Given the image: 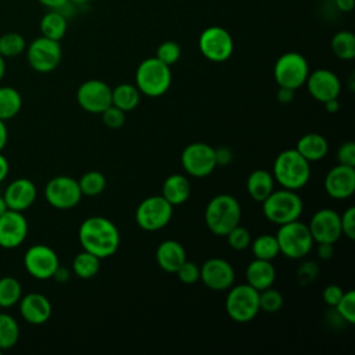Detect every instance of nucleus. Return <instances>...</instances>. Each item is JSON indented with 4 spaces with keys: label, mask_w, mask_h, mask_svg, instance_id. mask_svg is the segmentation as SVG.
Returning <instances> with one entry per match:
<instances>
[{
    "label": "nucleus",
    "mask_w": 355,
    "mask_h": 355,
    "mask_svg": "<svg viewBox=\"0 0 355 355\" xmlns=\"http://www.w3.org/2000/svg\"><path fill=\"white\" fill-rule=\"evenodd\" d=\"M343 294H344V290L340 286L329 284V286L324 287V290L322 293V298H323L326 305L334 308L338 304V301L341 300Z\"/></svg>",
    "instance_id": "obj_47"
},
{
    "label": "nucleus",
    "mask_w": 355,
    "mask_h": 355,
    "mask_svg": "<svg viewBox=\"0 0 355 355\" xmlns=\"http://www.w3.org/2000/svg\"><path fill=\"white\" fill-rule=\"evenodd\" d=\"M275 236L280 254L288 259L304 258L311 252L313 245V239L308 225L300 222V219L280 225Z\"/></svg>",
    "instance_id": "obj_6"
},
{
    "label": "nucleus",
    "mask_w": 355,
    "mask_h": 355,
    "mask_svg": "<svg viewBox=\"0 0 355 355\" xmlns=\"http://www.w3.org/2000/svg\"><path fill=\"white\" fill-rule=\"evenodd\" d=\"M22 108V96L12 86H0V119L8 121Z\"/></svg>",
    "instance_id": "obj_30"
},
{
    "label": "nucleus",
    "mask_w": 355,
    "mask_h": 355,
    "mask_svg": "<svg viewBox=\"0 0 355 355\" xmlns=\"http://www.w3.org/2000/svg\"><path fill=\"white\" fill-rule=\"evenodd\" d=\"M215 159H216V165L227 166L233 161V151L229 147L215 148Z\"/></svg>",
    "instance_id": "obj_48"
},
{
    "label": "nucleus",
    "mask_w": 355,
    "mask_h": 355,
    "mask_svg": "<svg viewBox=\"0 0 355 355\" xmlns=\"http://www.w3.org/2000/svg\"><path fill=\"white\" fill-rule=\"evenodd\" d=\"M19 340V324L10 313L0 312V349L7 351Z\"/></svg>",
    "instance_id": "obj_32"
},
{
    "label": "nucleus",
    "mask_w": 355,
    "mask_h": 355,
    "mask_svg": "<svg viewBox=\"0 0 355 355\" xmlns=\"http://www.w3.org/2000/svg\"><path fill=\"white\" fill-rule=\"evenodd\" d=\"M294 93H295V90H293V89L279 86V90H277V93H276V97H277V100H279L282 104H288V103H291V101L294 100Z\"/></svg>",
    "instance_id": "obj_49"
},
{
    "label": "nucleus",
    "mask_w": 355,
    "mask_h": 355,
    "mask_svg": "<svg viewBox=\"0 0 355 355\" xmlns=\"http://www.w3.org/2000/svg\"><path fill=\"white\" fill-rule=\"evenodd\" d=\"M186 259V251L176 240H164L155 250V261L158 266L168 273H176Z\"/></svg>",
    "instance_id": "obj_23"
},
{
    "label": "nucleus",
    "mask_w": 355,
    "mask_h": 355,
    "mask_svg": "<svg viewBox=\"0 0 355 355\" xmlns=\"http://www.w3.org/2000/svg\"><path fill=\"white\" fill-rule=\"evenodd\" d=\"M39 28H40L42 36L60 42L67 32L68 22L62 12H60L58 10H50L42 17L39 22Z\"/></svg>",
    "instance_id": "obj_28"
},
{
    "label": "nucleus",
    "mask_w": 355,
    "mask_h": 355,
    "mask_svg": "<svg viewBox=\"0 0 355 355\" xmlns=\"http://www.w3.org/2000/svg\"><path fill=\"white\" fill-rule=\"evenodd\" d=\"M100 261H101L100 258L83 250L73 258L72 272L79 279H83V280L93 279L100 272Z\"/></svg>",
    "instance_id": "obj_31"
},
{
    "label": "nucleus",
    "mask_w": 355,
    "mask_h": 355,
    "mask_svg": "<svg viewBox=\"0 0 355 355\" xmlns=\"http://www.w3.org/2000/svg\"><path fill=\"white\" fill-rule=\"evenodd\" d=\"M26 61L29 67L40 73H47L54 71L62 57L61 44L58 40H53L44 36L33 39L25 49Z\"/></svg>",
    "instance_id": "obj_10"
},
{
    "label": "nucleus",
    "mask_w": 355,
    "mask_h": 355,
    "mask_svg": "<svg viewBox=\"0 0 355 355\" xmlns=\"http://www.w3.org/2000/svg\"><path fill=\"white\" fill-rule=\"evenodd\" d=\"M78 183H79L82 196H87V197H96L101 194L107 186L105 176L98 171H89L83 173L79 178Z\"/></svg>",
    "instance_id": "obj_36"
},
{
    "label": "nucleus",
    "mask_w": 355,
    "mask_h": 355,
    "mask_svg": "<svg viewBox=\"0 0 355 355\" xmlns=\"http://www.w3.org/2000/svg\"><path fill=\"white\" fill-rule=\"evenodd\" d=\"M201 54L212 62H223L230 58L234 50L232 35L222 26H208L198 37Z\"/></svg>",
    "instance_id": "obj_11"
},
{
    "label": "nucleus",
    "mask_w": 355,
    "mask_h": 355,
    "mask_svg": "<svg viewBox=\"0 0 355 355\" xmlns=\"http://www.w3.org/2000/svg\"><path fill=\"white\" fill-rule=\"evenodd\" d=\"M26 49L25 37L18 32H7L0 36V54L4 58H12L22 54Z\"/></svg>",
    "instance_id": "obj_37"
},
{
    "label": "nucleus",
    "mask_w": 355,
    "mask_h": 355,
    "mask_svg": "<svg viewBox=\"0 0 355 355\" xmlns=\"http://www.w3.org/2000/svg\"><path fill=\"white\" fill-rule=\"evenodd\" d=\"M7 209H8V207H7V204H6V200H4L3 196H0V215L4 214Z\"/></svg>",
    "instance_id": "obj_58"
},
{
    "label": "nucleus",
    "mask_w": 355,
    "mask_h": 355,
    "mask_svg": "<svg viewBox=\"0 0 355 355\" xmlns=\"http://www.w3.org/2000/svg\"><path fill=\"white\" fill-rule=\"evenodd\" d=\"M42 6H44L49 10H61L64 8L69 0H37Z\"/></svg>",
    "instance_id": "obj_52"
},
{
    "label": "nucleus",
    "mask_w": 355,
    "mask_h": 355,
    "mask_svg": "<svg viewBox=\"0 0 355 355\" xmlns=\"http://www.w3.org/2000/svg\"><path fill=\"white\" fill-rule=\"evenodd\" d=\"M341 232L349 240L355 239V207H348L344 214L340 215Z\"/></svg>",
    "instance_id": "obj_45"
},
{
    "label": "nucleus",
    "mask_w": 355,
    "mask_h": 355,
    "mask_svg": "<svg viewBox=\"0 0 355 355\" xmlns=\"http://www.w3.org/2000/svg\"><path fill=\"white\" fill-rule=\"evenodd\" d=\"M82 248L100 259L112 257L121 243L118 227L104 216H90L85 219L78 230Z\"/></svg>",
    "instance_id": "obj_1"
},
{
    "label": "nucleus",
    "mask_w": 355,
    "mask_h": 355,
    "mask_svg": "<svg viewBox=\"0 0 355 355\" xmlns=\"http://www.w3.org/2000/svg\"><path fill=\"white\" fill-rule=\"evenodd\" d=\"M111 87L100 79L85 80L76 90V101L90 114H101L111 105Z\"/></svg>",
    "instance_id": "obj_15"
},
{
    "label": "nucleus",
    "mask_w": 355,
    "mask_h": 355,
    "mask_svg": "<svg viewBox=\"0 0 355 355\" xmlns=\"http://www.w3.org/2000/svg\"><path fill=\"white\" fill-rule=\"evenodd\" d=\"M319 275V266L313 261H306L297 269V280L301 286H308L316 280Z\"/></svg>",
    "instance_id": "obj_43"
},
{
    "label": "nucleus",
    "mask_w": 355,
    "mask_h": 355,
    "mask_svg": "<svg viewBox=\"0 0 355 355\" xmlns=\"http://www.w3.org/2000/svg\"><path fill=\"white\" fill-rule=\"evenodd\" d=\"M305 85L309 94L319 103L338 98L341 92V82L338 76L333 71L324 68L309 72Z\"/></svg>",
    "instance_id": "obj_19"
},
{
    "label": "nucleus",
    "mask_w": 355,
    "mask_h": 355,
    "mask_svg": "<svg viewBox=\"0 0 355 355\" xmlns=\"http://www.w3.org/2000/svg\"><path fill=\"white\" fill-rule=\"evenodd\" d=\"M309 73V65L305 57L297 51H288L282 54L273 67V78L282 87L297 90L302 85Z\"/></svg>",
    "instance_id": "obj_8"
},
{
    "label": "nucleus",
    "mask_w": 355,
    "mask_h": 355,
    "mask_svg": "<svg viewBox=\"0 0 355 355\" xmlns=\"http://www.w3.org/2000/svg\"><path fill=\"white\" fill-rule=\"evenodd\" d=\"M22 297V286L14 276L0 277V308H11Z\"/></svg>",
    "instance_id": "obj_35"
},
{
    "label": "nucleus",
    "mask_w": 355,
    "mask_h": 355,
    "mask_svg": "<svg viewBox=\"0 0 355 355\" xmlns=\"http://www.w3.org/2000/svg\"><path fill=\"white\" fill-rule=\"evenodd\" d=\"M225 309L233 322H251L259 312V291L247 283L232 286L227 290Z\"/></svg>",
    "instance_id": "obj_7"
},
{
    "label": "nucleus",
    "mask_w": 355,
    "mask_h": 355,
    "mask_svg": "<svg viewBox=\"0 0 355 355\" xmlns=\"http://www.w3.org/2000/svg\"><path fill=\"white\" fill-rule=\"evenodd\" d=\"M3 197L8 209L24 212L35 202L37 197V189L31 179L18 178L7 184Z\"/></svg>",
    "instance_id": "obj_21"
},
{
    "label": "nucleus",
    "mask_w": 355,
    "mask_h": 355,
    "mask_svg": "<svg viewBox=\"0 0 355 355\" xmlns=\"http://www.w3.org/2000/svg\"><path fill=\"white\" fill-rule=\"evenodd\" d=\"M58 265L60 259L57 252L46 244H33L25 251V270L37 280L51 279Z\"/></svg>",
    "instance_id": "obj_14"
},
{
    "label": "nucleus",
    "mask_w": 355,
    "mask_h": 355,
    "mask_svg": "<svg viewBox=\"0 0 355 355\" xmlns=\"http://www.w3.org/2000/svg\"><path fill=\"white\" fill-rule=\"evenodd\" d=\"M44 198L57 209H71L80 202L82 191L76 179L60 175L47 182L44 187Z\"/></svg>",
    "instance_id": "obj_13"
},
{
    "label": "nucleus",
    "mask_w": 355,
    "mask_h": 355,
    "mask_svg": "<svg viewBox=\"0 0 355 355\" xmlns=\"http://www.w3.org/2000/svg\"><path fill=\"white\" fill-rule=\"evenodd\" d=\"M311 236L313 243H330L334 244L341 236V223H340V214L330 208H322L316 211L311 222L308 223Z\"/></svg>",
    "instance_id": "obj_17"
},
{
    "label": "nucleus",
    "mask_w": 355,
    "mask_h": 355,
    "mask_svg": "<svg viewBox=\"0 0 355 355\" xmlns=\"http://www.w3.org/2000/svg\"><path fill=\"white\" fill-rule=\"evenodd\" d=\"M283 306V295L276 288L268 287L259 291V311L266 313H276Z\"/></svg>",
    "instance_id": "obj_38"
},
{
    "label": "nucleus",
    "mask_w": 355,
    "mask_h": 355,
    "mask_svg": "<svg viewBox=\"0 0 355 355\" xmlns=\"http://www.w3.org/2000/svg\"><path fill=\"white\" fill-rule=\"evenodd\" d=\"M178 279L184 284H193L200 280V266L196 262L184 261L176 270Z\"/></svg>",
    "instance_id": "obj_42"
},
{
    "label": "nucleus",
    "mask_w": 355,
    "mask_h": 355,
    "mask_svg": "<svg viewBox=\"0 0 355 355\" xmlns=\"http://www.w3.org/2000/svg\"><path fill=\"white\" fill-rule=\"evenodd\" d=\"M1 352H3V351H1V349H0V354H1Z\"/></svg>",
    "instance_id": "obj_60"
},
{
    "label": "nucleus",
    "mask_w": 355,
    "mask_h": 355,
    "mask_svg": "<svg viewBox=\"0 0 355 355\" xmlns=\"http://www.w3.org/2000/svg\"><path fill=\"white\" fill-rule=\"evenodd\" d=\"M250 248L254 254V258L265 261H273L280 254L276 236L273 234H261L255 237L251 240Z\"/></svg>",
    "instance_id": "obj_34"
},
{
    "label": "nucleus",
    "mask_w": 355,
    "mask_h": 355,
    "mask_svg": "<svg viewBox=\"0 0 355 355\" xmlns=\"http://www.w3.org/2000/svg\"><path fill=\"white\" fill-rule=\"evenodd\" d=\"M172 83L171 67L161 62L157 57L143 60L135 75V85L147 97H159L168 92Z\"/></svg>",
    "instance_id": "obj_5"
},
{
    "label": "nucleus",
    "mask_w": 355,
    "mask_h": 355,
    "mask_svg": "<svg viewBox=\"0 0 355 355\" xmlns=\"http://www.w3.org/2000/svg\"><path fill=\"white\" fill-rule=\"evenodd\" d=\"M337 161L338 164L354 166L355 168V143L344 141L337 150Z\"/></svg>",
    "instance_id": "obj_46"
},
{
    "label": "nucleus",
    "mask_w": 355,
    "mask_h": 355,
    "mask_svg": "<svg viewBox=\"0 0 355 355\" xmlns=\"http://www.w3.org/2000/svg\"><path fill=\"white\" fill-rule=\"evenodd\" d=\"M227 239V244L230 248L236 250V251H243L250 248L251 244V233L247 227H243L240 225H237L236 227H233L226 236Z\"/></svg>",
    "instance_id": "obj_40"
},
{
    "label": "nucleus",
    "mask_w": 355,
    "mask_h": 355,
    "mask_svg": "<svg viewBox=\"0 0 355 355\" xmlns=\"http://www.w3.org/2000/svg\"><path fill=\"white\" fill-rule=\"evenodd\" d=\"M324 190L334 200H347L355 193V168L338 164L324 178Z\"/></svg>",
    "instance_id": "obj_20"
},
{
    "label": "nucleus",
    "mask_w": 355,
    "mask_h": 355,
    "mask_svg": "<svg viewBox=\"0 0 355 355\" xmlns=\"http://www.w3.org/2000/svg\"><path fill=\"white\" fill-rule=\"evenodd\" d=\"M295 150L309 162L320 161L329 151L327 140L319 133H305L295 144Z\"/></svg>",
    "instance_id": "obj_26"
},
{
    "label": "nucleus",
    "mask_w": 355,
    "mask_h": 355,
    "mask_svg": "<svg viewBox=\"0 0 355 355\" xmlns=\"http://www.w3.org/2000/svg\"><path fill=\"white\" fill-rule=\"evenodd\" d=\"M69 276H71L69 270H68L65 266L58 265V266H57V269L54 270V273H53V277H51V279H54V280H55V282H58V283H65V282H68V280H69Z\"/></svg>",
    "instance_id": "obj_51"
},
{
    "label": "nucleus",
    "mask_w": 355,
    "mask_h": 355,
    "mask_svg": "<svg viewBox=\"0 0 355 355\" xmlns=\"http://www.w3.org/2000/svg\"><path fill=\"white\" fill-rule=\"evenodd\" d=\"M245 184L248 196L257 202H262L275 190L273 175L265 169L252 171L248 175Z\"/></svg>",
    "instance_id": "obj_27"
},
{
    "label": "nucleus",
    "mask_w": 355,
    "mask_h": 355,
    "mask_svg": "<svg viewBox=\"0 0 355 355\" xmlns=\"http://www.w3.org/2000/svg\"><path fill=\"white\" fill-rule=\"evenodd\" d=\"M330 47L333 54L344 61H349L355 58V35L349 31L337 32L331 42Z\"/></svg>",
    "instance_id": "obj_33"
},
{
    "label": "nucleus",
    "mask_w": 355,
    "mask_h": 355,
    "mask_svg": "<svg viewBox=\"0 0 355 355\" xmlns=\"http://www.w3.org/2000/svg\"><path fill=\"white\" fill-rule=\"evenodd\" d=\"M8 141V129L6 125V121L0 119V151H3V148L7 146Z\"/></svg>",
    "instance_id": "obj_54"
},
{
    "label": "nucleus",
    "mask_w": 355,
    "mask_h": 355,
    "mask_svg": "<svg viewBox=\"0 0 355 355\" xmlns=\"http://www.w3.org/2000/svg\"><path fill=\"white\" fill-rule=\"evenodd\" d=\"M318 257L320 259H330L334 254V247L330 243H318Z\"/></svg>",
    "instance_id": "obj_50"
},
{
    "label": "nucleus",
    "mask_w": 355,
    "mask_h": 355,
    "mask_svg": "<svg viewBox=\"0 0 355 355\" xmlns=\"http://www.w3.org/2000/svg\"><path fill=\"white\" fill-rule=\"evenodd\" d=\"M324 104V108L329 114H336L338 110H340V101L338 98H331V100H327Z\"/></svg>",
    "instance_id": "obj_56"
},
{
    "label": "nucleus",
    "mask_w": 355,
    "mask_h": 355,
    "mask_svg": "<svg viewBox=\"0 0 355 355\" xmlns=\"http://www.w3.org/2000/svg\"><path fill=\"white\" fill-rule=\"evenodd\" d=\"M240 202L230 194H218L205 207L204 220L208 230L215 236H226L233 227L240 225Z\"/></svg>",
    "instance_id": "obj_3"
},
{
    "label": "nucleus",
    "mask_w": 355,
    "mask_h": 355,
    "mask_svg": "<svg viewBox=\"0 0 355 355\" xmlns=\"http://www.w3.org/2000/svg\"><path fill=\"white\" fill-rule=\"evenodd\" d=\"M191 193V184L184 175L173 173L169 175L164 183L161 196L171 204V205H182L184 204Z\"/></svg>",
    "instance_id": "obj_25"
},
{
    "label": "nucleus",
    "mask_w": 355,
    "mask_h": 355,
    "mask_svg": "<svg viewBox=\"0 0 355 355\" xmlns=\"http://www.w3.org/2000/svg\"><path fill=\"white\" fill-rule=\"evenodd\" d=\"M173 205L162 196H151L144 198L136 208V223L146 232L164 229L172 219Z\"/></svg>",
    "instance_id": "obj_9"
},
{
    "label": "nucleus",
    "mask_w": 355,
    "mask_h": 355,
    "mask_svg": "<svg viewBox=\"0 0 355 355\" xmlns=\"http://www.w3.org/2000/svg\"><path fill=\"white\" fill-rule=\"evenodd\" d=\"M261 204L265 218L277 226L300 219L304 211L302 200L297 191L283 187L273 190Z\"/></svg>",
    "instance_id": "obj_4"
},
{
    "label": "nucleus",
    "mask_w": 355,
    "mask_h": 355,
    "mask_svg": "<svg viewBox=\"0 0 355 355\" xmlns=\"http://www.w3.org/2000/svg\"><path fill=\"white\" fill-rule=\"evenodd\" d=\"M18 306L22 319L35 326L46 323L53 312L50 300L40 293H29L22 295L18 301Z\"/></svg>",
    "instance_id": "obj_22"
},
{
    "label": "nucleus",
    "mask_w": 355,
    "mask_h": 355,
    "mask_svg": "<svg viewBox=\"0 0 355 355\" xmlns=\"http://www.w3.org/2000/svg\"><path fill=\"white\" fill-rule=\"evenodd\" d=\"M311 162L306 161L295 148H288L277 154L273 162V179L283 189L300 190L311 178Z\"/></svg>",
    "instance_id": "obj_2"
},
{
    "label": "nucleus",
    "mask_w": 355,
    "mask_h": 355,
    "mask_svg": "<svg viewBox=\"0 0 355 355\" xmlns=\"http://www.w3.org/2000/svg\"><path fill=\"white\" fill-rule=\"evenodd\" d=\"M69 1H73V3H78V4H82V3H87L90 0H69Z\"/></svg>",
    "instance_id": "obj_59"
},
{
    "label": "nucleus",
    "mask_w": 355,
    "mask_h": 355,
    "mask_svg": "<svg viewBox=\"0 0 355 355\" xmlns=\"http://www.w3.org/2000/svg\"><path fill=\"white\" fill-rule=\"evenodd\" d=\"M334 311L338 313V316L347 322L348 324L355 323V291L348 290L344 291L341 300L334 306Z\"/></svg>",
    "instance_id": "obj_39"
},
{
    "label": "nucleus",
    "mask_w": 355,
    "mask_h": 355,
    "mask_svg": "<svg viewBox=\"0 0 355 355\" xmlns=\"http://www.w3.org/2000/svg\"><path fill=\"white\" fill-rule=\"evenodd\" d=\"M236 279L230 262L223 258H209L200 266V280L214 291L229 290Z\"/></svg>",
    "instance_id": "obj_16"
},
{
    "label": "nucleus",
    "mask_w": 355,
    "mask_h": 355,
    "mask_svg": "<svg viewBox=\"0 0 355 355\" xmlns=\"http://www.w3.org/2000/svg\"><path fill=\"white\" fill-rule=\"evenodd\" d=\"M6 75V58L0 54V82Z\"/></svg>",
    "instance_id": "obj_57"
},
{
    "label": "nucleus",
    "mask_w": 355,
    "mask_h": 355,
    "mask_svg": "<svg viewBox=\"0 0 355 355\" xmlns=\"http://www.w3.org/2000/svg\"><path fill=\"white\" fill-rule=\"evenodd\" d=\"M125 114L122 110H119L115 105H108L100 115L103 118V122L107 128L111 129H118L125 123Z\"/></svg>",
    "instance_id": "obj_44"
},
{
    "label": "nucleus",
    "mask_w": 355,
    "mask_h": 355,
    "mask_svg": "<svg viewBox=\"0 0 355 355\" xmlns=\"http://www.w3.org/2000/svg\"><path fill=\"white\" fill-rule=\"evenodd\" d=\"M28 220L19 211L7 209L0 215V247L12 250L19 247L28 236Z\"/></svg>",
    "instance_id": "obj_18"
},
{
    "label": "nucleus",
    "mask_w": 355,
    "mask_h": 355,
    "mask_svg": "<svg viewBox=\"0 0 355 355\" xmlns=\"http://www.w3.org/2000/svg\"><path fill=\"white\" fill-rule=\"evenodd\" d=\"M180 162L184 172L193 178H205L218 166L215 159V148L201 141L186 146L182 151Z\"/></svg>",
    "instance_id": "obj_12"
},
{
    "label": "nucleus",
    "mask_w": 355,
    "mask_h": 355,
    "mask_svg": "<svg viewBox=\"0 0 355 355\" xmlns=\"http://www.w3.org/2000/svg\"><path fill=\"white\" fill-rule=\"evenodd\" d=\"M8 172H10V162L6 158V155H3L0 151V183L6 180V178L8 176Z\"/></svg>",
    "instance_id": "obj_53"
},
{
    "label": "nucleus",
    "mask_w": 355,
    "mask_h": 355,
    "mask_svg": "<svg viewBox=\"0 0 355 355\" xmlns=\"http://www.w3.org/2000/svg\"><path fill=\"white\" fill-rule=\"evenodd\" d=\"M247 284L254 287L257 291H262L268 287H272L276 280V269L272 261L254 258L245 269Z\"/></svg>",
    "instance_id": "obj_24"
},
{
    "label": "nucleus",
    "mask_w": 355,
    "mask_h": 355,
    "mask_svg": "<svg viewBox=\"0 0 355 355\" xmlns=\"http://www.w3.org/2000/svg\"><path fill=\"white\" fill-rule=\"evenodd\" d=\"M180 46L173 42V40H166L162 42L155 51V55L161 62L166 64V65H173L175 62H178V60L180 58Z\"/></svg>",
    "instance_id": "obj_41"
},
{
    "label": "nucleus",
    "mask_w": 355,
    "mask_h": 355,
    "mask_svg": "<svg viewBox=\"0 0 355 355\" xmlns=\"http://www.w3.org/2000/svg\"><path fill=\"white\" fill-rule=\"evenodd\" d=\"M334 4L336 7L343 11V12H348L354 8L355 6V0H334Z\"/></svg>",
    "instance_id": "obj_55"
},
{
    "label": "nucleus",
    "mask_w": 355,
    "mask_h": 355,
    "mask_svg": "<svg viewBox=\"0 0 355 355\" xmlns=\"http://www.w3.org/2000/svg\"><path fill=\"white\" fill-rule=\"evenodd\" d=\"M141 93L132 83H121L111 90V104L123 112L133 111L140 101Z\"/></svg>",
    "instance_id": "obj_29"
}]
</instances>
